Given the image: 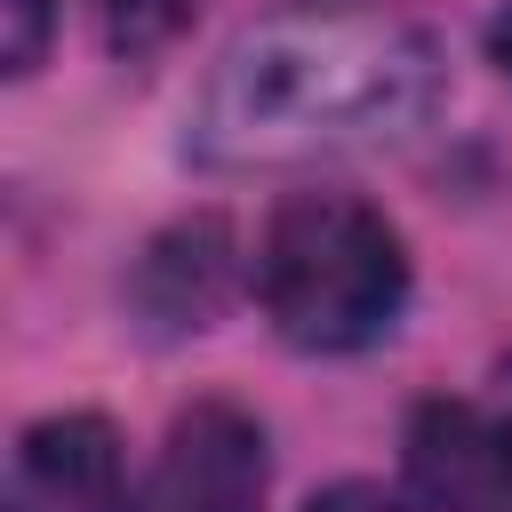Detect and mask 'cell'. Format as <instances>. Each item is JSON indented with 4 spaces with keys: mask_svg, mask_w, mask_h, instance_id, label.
Instances as JSON below:
<instances>
[{
    "mask_svg": "<svg viewBox=\"0 0 512 512\" xmlns=\"http://www.w3.org/2000/svg\"><path fill=\"white\" fill-rule=\"evenodd\" d=\"M272 488V456H264V424L232 400H192L168 424L160 472H152V504L160 512H264Z\"/></svg>",
    "mask_w": 512,
    "mask_h": 512,
    "instance_id": "obj_4",
    "label": "cell"
},
{
    "mask_svg": "<svg viewBox=\"0 0 512 512\" xmlns=\"http://www.w3.org/2000/svg\"><path fill=\"white\" fill-rule=\"evenodd\" d=\"M504 408H512V360H504Z\"/></svg>",
    "mask_w": 512,
    "mask_h": 512,
    "instance_id": "obj_10",
    "label": "cell"
},
{
    "mask_svg": "<svg viewBox=\"0 0 512 512\" xmlns=\"http://www.w3.org/2000/svg\"><path fill=\"white\" fill-rule=\"evenodd\" d=\"M16 496L40 512H128V456L104 416H40L16 448Z\"/></svg>",
    "mask_w": 512,
    "mask_h": 512,
    "instance_id": "obj_5",
    "label": "cell"
},
{
    "mask_svg": "<svg viewBox=\"0 0 512 512\" xmlns=\"http://www.w3.org/2000/svg\"><path fill=\"white\" fill-rule=\"evenodd\" d=\"M440 104V48L416 24L312 8L240 32L184 112L200 168H304L392 144Z\"/></svg>",
    "mask_w": 512,
    "mask_h": 512,
    "instance_id": "obj_1",
    "label": "cell"
},
{
    "mask_svg": "<svg viewBox=\"0 0 512 512\" xmlns=\"http://www.w3.org/2000/svg\"><path fill=\"white\" fill-rule=\"evenodd\" d=\"M256 304L296 352H368L408 304V248L352 192H288L256 240Z\"/></svg>",
    "mask_w": 512,
    "mask_h": 512,
    "instance_id": "obj_2",
    "label": "cell"
},
{
    "mask_svg": "<svg viewBox=\"0 0 512 512\" xmlns=\"http://www.w3.org/2000/svg\"><path fill=\"white\" fill-rule=\"evenodd\" d=\"M488 48H496V64H504V80H512V8L496 16V32H488Z\"/></svg>",
    "mask_w": 512,
    "mask_h": 512,
    "instance_id": "obj_9",
    "label": "cell"
},
{
    "mask_svg": "<svg viewBox=\"0 0 512 512\" xmlns=\"http://www.w3.org/2000/svg\"><path fill=\"white\" fill-rule=\"evenodd\" d=\"M304 512H416V496H392V488H376V480H336V488H320Z\"/></svg>",
    "mask_w": 512,
    "mask_h": 512,
    "instance_id": "obj_8",
    "label": "cell"
},
{
    "mask_svg": "<svg viewBox=\"0 0 512 512\" xmlns=\"http://www.w3.org/2000/svg\"><path fill=\"white\" fill-rule=\"evenodd\" d=\"M416 512H512V408L424 400L400 432Z\"/></svg>",
    "mask_w": 512,
    "mask_h": 512,
    "instance_id": "obj_3",
    "label": "cell"
},
{
    "mask_svg": "<svg viewBox=\"0 0 512 512\" xmlns=\"http://www.w3.org/2000/svg\"><path fill=\"white\" fill-rule=\"evenodd\" d=\"M8 8V72L24 80L40 56H48V24H56V0H0Z\"/></svg>",
    "mask_w": 512,
    "mask_h": 512,
    "instance_id": "obj_7",
    "label": "cell"
},
{
    "mask_svg": "<svg viewBox=\"0 0 512 512\" xmlns=\"http://www.w3.org/2000/svg\"><path fill=\"white\" fill-rule=\"evenodd\" d=\"M192 8H200V0H96L104 40H112L120 56H152V48H168V40L192 24Z\"/></svg>",
    "mask_w": 512,
    "mask_h": 512,
    "instance_id": "obj_6",
    "label": "cell"
}]
</instances>
